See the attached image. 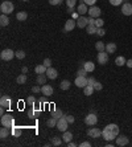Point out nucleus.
I'll return each instance as SVG.
<instances>
[{
    "label": "nucleus",
    "mask_w": 132,
    "mask_h": 147,
    "mask_svg": "<svg viewBox=\"0 0 132 147\" xmlns=\"http://www.w3.org/2000/svg\"><path fill=\"white\" fill-rule=\"evenodd\" d=\"M1 125H3L4 127H8V129H12L15 126V118L9 114H4L1 117Z\"/></svg>",
    "instance_id": "obj_1"
},
{
    "label": "nucleus",
    "mask_w": 132,
    "mask_h": 147,
    "mask_svg": "<svg viewBox=\"0 0 132 147\" xmlns=\"http://www.w3.org/2000/svg\"><path fill=\"white\" fill-rule=\"evenodd\" d=\"M13 9H15V7H13V4L11 1H3L1 5H0V11L4 15H11L12 12H13Z\"/></svg>",
    "instance_id": "obj_2"
},
{
    "label": "nucleus",
    "mask_w": 132,
    "mask_h": 147,
    "mask_svg": "<svg viewBox=\"0 0 132 147\" xmlns=\"http://www.w3.org/2000/svg\"><path fill=\"white\" fill-rule=\"evenodd\" d=\"M0 57H1V60H4V61H11L13 57H16V52H13L12 49H4V50H1Z\"/></svg>",
    "instance_id": "obj_3"
},
{
    "label": "nucleus",
    "mask_w": 132,
    "mask_h": 147,
    "mask_svg": "<svg viewBox=\"0 0 132 147\" xmlns=\"http://www.w3.org/2000/svg\"><path fill=\"white\" fill-rule=\"evenodd\" d=\"M85 123L87 126H95V125L98 123V117L95 113H90V114H87L85 117Z\"/></svg>",
    "instance_id": "obj_4"
},
{
    "label": "nucleus",
    "mask_w": 132,
    "mask_h": 147,
    "mask_svg": "<svg viewBox=\"0 0 132 147\" xmlns=\"http://www.w3.org/2000/svg\"><path fill=\"white\" fill-rule=\"evenodd\" d=\"M68 126H69V122L66 121V118H65V115L64 117H61L60 119H58V122H57V126L56 127L60 130V131H66L68 130Z\"/></svg>",
    "instance_id": "obj_5"
},
{
    "label": "nucleus",
    "mask_w": 132,
    "mask_h": 147,
    "mask_svg": "<svg viewBox=\"0 0 132 147\" xmlns=\"http://www.w3.org/2000/svg\"><path fill=\"white\" fill-rule=\"evenodd\" d=\"M102 136H103V139L107 140V142H110V140H114L115 138H116V135L114 134L111 130H108L107 127H104L102 130Z\"/></svg>",
    "instance_id": "obj_6"
},
{
    "label": "nucleus",
    "mask_w": 132,
    "mask_h": 147,
    "mask_svg": "<svg viewBox=\"0 0 132 147\" xmlns=\"http://www.w3.org/2000/svg\"><path fill=\"white\" fill-rule=\"evenodd\" d=\"M76 27H77V20H74V19H69V20H66V23H65L64 32H65V33H66V32H72Z\"/></svg>",
    "instance_id": "obj_7"
},
{
    "label": "nucleus",
    "mask_w": 132,
    "mask_h": 147,
    "mask_svg": "<svg viewBox=\"0 0 132 147\" xmlns=\"http://www.w3.org/2000/svg\"><path fill=\"white\" fill-rule=\"evenodd\" d=\"M97 60H98V62L100 64V65H106V64L108 62V53H107L106 50H103V52H99Z\"/></svg>",
    "instance_id": "obj_8"
},
{
    "label": "nucleus",
    "mask_w": 132,
    "mask_h": 147,
    "mask_svg": "<svg viewBox=\"0 0 132 147\" xmlns=\"http://www.w3.org/2000/svg\"><path fill=\"white\" fill-rule=\"evenodd\" d=\"M115 143H116V146H127V144L129 143V139L128 136L125 135H118L116 138H115Z\"/></svg>",
    "instance_id": "obj_9"
},
{
    "label": "nucleus",
    "mask_w": 132,
    "mask_h": 147,
    "mask_svg": "<svg viewBox=\"0 0 132 147\" xmlns=\"http://www.w3.org/2000/svg\"><path fill=\"white\" fill-rule=\"evenodd\" d=\"M87 13H89L91 17L98 19L99 16H100V13H102V11H100V8H99V7H97V5H93V7L89 8V12H87Z\"/></svg>",
    "instance_id": "obj_10"
},
{
    "label": "nucleus",
    "mask_w": 132,
    "mask_h": 147,
    "mask_svg": "<svg viewBox=\"0 0 132 147\" xmlns=\"http://www.w3.org/2000/svg\"><path fill=\"white\" fill-rule=\"evenodd\" d=\"M74 84H76L77 88H85V86H87V78H86V76H78V77L76 78Z\"/></svg>",
    "instance_id": "obj_11"
},
{
    "label": "nucleus",
    "mask_w": 132,
    "mask_h": 147,
    "mask_svg": "<svg viewBox=\"0 0 132 147\" xmlns=\"http://www.w3.org/2000/svg\"><path fill=\"white\" fill-rule=\"evenodd\" d=\"M87 135L91 138H99V136H102V130L97 127H91L87 130Z\"/></svg>",
    "instance_id": "obj_12"
},
{
    "label": "nucleus",
    "mask_w": 132,
    "mask_h": 147,
    "mask_svg": "<svg viewBox=\"0 0 132 147\" xmlns=\"http://www.w3.org/2000/svg\"><path fill=\"white\" fill-rule=\"evenodd\" d=\"M87 25H89V19L87 17H85V16H79L78 19H77V27L78 28H86Z\"/></svg>",
    "instance_id": "obj_13"
},
{
    "label": "nucleus",
    "mask_w": 132,
    "mask_h": 147,
    "mask_svg": "<svg viewBox=\"0 0 132 147\" xmlns=\"http://www.w3.org/2000/svg\"><path fill=\"white\" fill-rule=\"evenodd\" d=\"M121 13L124 16H131L132 15V4L131 3H124L121 7Z\"/></svg>",
    "instance_id": "obj_14"
},
{
    "label": "nucleus",
    "mask_w": 132,
    "mask_h": 147,
    "mask_svg": "<svg viewBox=\"0 0 132 147\" xmlns=\"http://www.w3.org/2000/svg\"><path fill=\"white\" fill-rule=\"evenodd\" d=\"M77 12H78L81 16H85L89 12V8H87V4L86 3H79L78 7H77Z\"/></svg>",
    "instance_id": "obj_15"
},
{
    "label": "nucleus",
    "mask_w": 132,
    "mask_h": 147,
    "mask_svg": "<svg viewBox=\"0 0 132 147\" xmlns=\"http://www.w3.org/2000/svg\"><path fill=\"white\" fill-rule=\"evenodd\" d=\"M45 74L48 76V78H50V80H56L57 76H58V72H57L56 69H53L52 66H50V68L46 69V73Z\"/></svg>",
    "instance_id": "obj_16"
},
{
    "label": "nucleus",
    "mask_w": 132,
    "mask_h": 147,
    "mask_svg": "<svg viewBox=\"0 0 132 147\" xmlns=\"http://www.w3.org/2000/svg\"><path fill=\"white\" fill-rule=\"evenodd\" d=\"M53 88L50 85H44V86H41V93L44 94V96H46V97H49V96H52L53 94Z\"/></svg>",
    "instance_id": "obj_17"
},
{
    "label": "nucleus",
    "mask_w": 132,
    "mask_h": 147,
    "mask_svg": "<svg viewBox=\"0 0 132 147\" xmlns=\"http://www.w3.org/2000/svg\"><path fill=\"white\" fill-rule=\"evenodd\" d=\"M0 106L9 107V106H11V98L8 97V96H3V97L0 98Z\"/></svg>",
    "instance_id": "obj_18"
},
{
    "label": "nucleus",
    "mask_w": 132,
    "mask_h": 147,
    "mask_svg": "<svg viewBox=\"0 0 132 147\" xmlns=\"http://www.w3.org/2000/svg\"><path fill=\"white\" fill-rule=\"evenodd\" d=\"M83 68L87 70V73H91V72H94L95 70V64L93 61H86L83 64Z\"/></svg>",
    "instance_id": "obj_19"
},
{
    "label": "nucleus",
    "mask_w": 132,
    "mask_h": 147,
    "mask_svg": "<svg viewBox=\"0 0 132 147\" xmlns=\"http://www.w3.org/2000/svg\"><path fill=\"white\" fill-rule=\"evenodd\" d=\"M50 143L53 144V146H62V143H64V139L62 138H60V136H53V138H50Z\"/></svg>",
    "instance_id": "obj_20"
},
{
    "label": "nucleus",
    "mask_w": 132,
    "mask_h": 147,
    "mask_svg": "<svg viewBox=\"0 0 132 147\" xmlns=\"http://www.w3.org/2000/svg\"><path fill=\"white\" fill-rule=\"evenodd\" d=\"M116 44L115 43H108V44H106V52H107V53H115V52H116Z\"/></svg>",
    "instance_id": "obj_21"
},
{
    "label": "nucleus",
    "mask_w": 132,
    "mask_h": 147,
    "mask_svg": "<svg viewBox=\"0 0 132 147\" xmlns=\"http://www.w3.org/2000/svg\"><path fill=\"white\" fill-rule=\"evenodd\" d=\"M106 127L108 129V130H111V131H112L116 136L119 135V126H118V125H115V123H110V125H107Z\"/></svg>",
    "instance_id": "obj_22"
},
{
    "label": "nucleus",
    "mask_w": 132,
    "mask_h": 147,
    "mask_svg": "<svg viewBox=\"0 0 132 147\" xmlns=\"http://www.w3.org/2000/svg\"><path fill=\"white\" fill-rule=\"evenodd\" d=\"M62 139H64V142L65 143H69V142H72V139H73V134L70 131H64V135H62Z\"/></svg>",
    "instance_id": "obj_23"
},
{
    "label": "nucleus",
    "mask_w": 132,
    "mask_h": 147,
    "mask_svg": "<svg viewBox=\"0 0 132 147\" xmlns=\"http://www.w3.org/2000/svg\"><path fill=\"white\" fill-rule=\"evenodd\" d=\"M46 68L44 64H41V65H37L36 68H34V72H36V74H44V73H46Z\"/></svg>",
    "instance_id": "obj_24"
},
{
    "label": "nucleus",
    "mask_w": 132,
    "mask_h": 147,
    "mask_svg": "<svg viewBox=\"0 0 132 147\" xmlns=\"http://www.w3.org/2000/svg\"><path fill=\"white\" fill-rule=\"evenodd\" d=\"M8 24H9L8 15H4V13H1V16H0V25H1V27H7Z\"/></svg>",
    "instance_id": "obj_25"
},
{
    "label": "nucleus",
    "mask_w": 132,
    "mask_h": 147,
    "mask_svg": "<svg viewBox=\"0 0 132 147\" xmlns=\"http://www.w3.org/2000/svg\"><path fill=\"white\" fill-rule=\"evenodd\" d=\"M46 78H48V76H46L45 73L44 74H37V84L38 85H45Z\"/></svg>",
    "instance_id": "obj_26"
},
{
    "label": "nucleus",
    "mask_w": 132,
    "mask_h": 147,
    "mask_svg": "<svg viewBox=\"0 0 132 147\" xmlns=\"http://www.w3.org/2000/svg\"><path fill=\"white\" fill-rule=\"evenodd\" d=\"M94 86L91 85H87L83 88V93H85V96H93V93H94Z\"/></svg>",
    "instance_id": "obj_27"
},
{
    "label": "nucleus",
    "mask_w": 132,
    "mask_h": 147,
    "mask_svg": "<svg viewBox=\"0 0 132 147\" xmlns=\"http://www.w3.org/2000/svg\"><path fill=\"white\" fill-rule=\"evenodd\" d=\"M70 81H68V80H64V81H61V84H60V89L61 90H69L70 89Z\"/></svg>",
    "instance_id": "obj_28"
},
{
    "label": "nucleus",
    "mask_w": 132,
    "mask_h": 147,
    "mask_svg": "<svg viewBox=\"0 0 132 147\" xmlns=\"http://www.w3.org/2000/svg\"><path fill=\"white\" fill-rule=\"evenodd\" d=\"M125 62H127V60H125L123 56H118L116 58H115V64H116L118 66H123L125 65Z\"/></svg>",
    "instance_id": "obj_29"
},
{
    "label": "nucleus",
    "mask_w": 132,
    "mask_h": 147,
    "mask_svg": "<svg viewBox=\"0 0 132 147\" xmlns=\"http://www.w3.org/2000/svg\"><path fill=\"white\" fill-rule=\"evenodd\" d=\"M26 17H28V13H26L25 11H21V12H19V13L16 15V19L19 20V21H25Z\"/></svg>",
    "instance_id": "obj_30"
},
{
    "label": "nucleus",
    "mask_w": 132,
    "mask_h": 147,
    "mask_svg": "<svg viewBox=\"0 0 132 147\" xmlns=\"http://www.w3.org/2000/svg\"><path fill=\"white\" fill-rule=\"evenodd\" d=\"M97 29H98V28H97V25H87L86 27V31H87V33H89V35H97Z\"/></svg>",
    "instance_id": "obj_31"
},
{
    "label": "nucleus",
    "mask_w": 132,
    "mask_h": 147,
    "mask_svg": "<svg viewBox=\"0 0 132 147\" xmlns=\"http://www.w3.org/2000/svg\"><path fill=\"white\" fill-rule=\"evenodd\" d=\"M52 117L57 118V119H60L61 117H64V113H62V110H60V109H56V110H53L52 111Z\"/></svg>",
    "instance_id": "obj_32"
},
{
    "label": "nucleus",
    "mask_w": 132,
    "mask_h": 147,
    "mask_svg": "<svg viewBox=\"0 0 132 147\" xmlns=\"http://www.w3.org/2000/svg\"><path fill=\"white\" fill-rule=\"evenodd\" d=\"M8 134H9V131H8V127H1V130H0V138L1 139H5V138H8Z\"/></svg>",
    "instance_id": "obj_33"
},
{
    "label": "nucleus",
    "mask_w": 132,
    "mask_h": 147,
    "mask_svg": "<svg viewBox=\"0 0 132 147\" xmlns=\"http://www.w3.org/2000/svg\"><path fill=\"white\" fill-rule=\"evenodd\" d=\"M16 82H17L19 85H23V84H25V82H26V76H25V74H20L19 77L16 78Z\"/></svg>",
    "instance_id": "obj_34"
},
{
    "label": "nucleus",
    "mask_w": 132,
    "mask_h": 147,
    "mask_svg": "<svg viewBox=\"0 0 132 147\" xmlns=\"http://www.w3.org/2000/svg\"><path fill=\"white\" fill-rule=\"evenodd\" d=\"M95 49L98 50V52H103V50H106V44H103L102 41H98V43L95 44Z\"/></svg>",
    "instance_id": "obj_35"
},
{
    "label": "nucleus",
    "mask_w": 132,
    "mask_h": 147,
    "mask_svg": "<svg viewBox=\"0 0 132 147\" xmlns=\"http://www.w3.org/2000/svg\"><path fill=\"white\" fill-rule=\"evenodd\" d=\"M57 122H58V119H57V118H54V117H52L50 119H48L46 125H48L49 127H54V126H57Z\"/></svg>",
    "instance_id": "obj_36"
},
{
    "label": "nucleus",
    "mask_w": 132,
    "mask_h": 147,
    "mask_svg": "<svg viewBox=\"0 0 132 147\" xmlns=\"http://www.w3.org/2000/svg\"><path fill=\"white\" fill-rule=\"evenodd\" d=\"M12 134H13L15 136H20V135H21V129H20V127H15V126H13V127H12Z\"/></svg>",
    "instance_id": "obj_37"
},
{
    "label": "nucleus",
    "mask_w": 132,
    "mask_h": 147,
    "mask_svg": "<svg viewBox=\"0 0 132 147\" xmlns=\"http://www.w3.org/2000/svg\"><path fill=\"white\" fill-rule=\"evenodd\" d=\"M16 57L19 58V60L25 58V52H24V50H17V52H16Z\"/></svg>",
    "instance_id": "obj_38"
},
{
    "label": "nucleus",
    "mask_w": 132,
    "mask_h": 147,
    "mask_svg": "<svg viewBox=\"0 0 132 147\" xmlns=\"http://www.w3.org/2000/svg\"><path fill=\"white\" fill-rule=\"evenodd\" d=\"M77 4V0H66V5L68 8H74Z\"/></svg>",
    "instance_id": "obj_39"
},
{
    "label": "nucleus",
    "mask_w": 132,
    "mask_h": 147,
    "mask_svg": "<svg viewBox=\"0 0 132 147\" xmlns=\"http://www.w3.org/2000/svg\"><path fill=\"white\" fill-rule=\"evenodd\" d=\"M103 24H104V21H103V19H95V25H97V28H102Z\"/></svg>",
    "instance_id": "obj_40"
},
{
    "label": "nucleus",
    "mask_w": 132,
    "mask_h": 147,
    "mask_svg": "<svg viewBox=\"0 0 132 147\" xmlns=\"http://www.w3.org/2000/svg\"><path fill=\"white\" fill-rule=\"evenodd\" d=\"M26 102H28V103H29L30 106H33V105L36 103V98H34L33 96H29V97L26 98Z\"/></svg>",
    "instance_id": "obj_41"
},
{
    "label": "nucleus",
    "mask_w": 132,
    "mask_h": 147,
    "mask_svg": "<svg viewBox=\"0 0 132 147\" xmlns=\"http://www.w3.org/2000/svg\"><path fill=\"white\" fill-rule=\"evenodd\" d=\"M121 3H123V0H110V4H111V5H115V7H116V5H120Z\"/></svg>",
    "instance_id": "obj_42"
},
{
    "label": "nucleus",
    "mask_w": 132,
    "mask_h": 147,
    "mask_svg": "<svg viewBox=\"0 0 132 147\" xmlns=\"http://www.w3.org/2000/svg\"><path fill=\"white\" fill-rule=\"evenodd\" d=\"M95 82H97V80H95L94 77H90V78H87V85H91V86H94V85H95Z\"/></svg>",
    "instance_id": "obj_43"
},
{
    "label": "nucleus",
    "mask_w": 132,
    "mask_h": 147,
    "mask_svg": "<svg viewBox=\"0 0 132 147\" xmlns=\"http://www.w3.org/2000/svg\"><path fill=\"white\" fill-rule=\"evenodd\" d=\"M97 35L98 36H104L106 35V31H104V28H98V29H97Z\"/></svg>",
    "instance_id": "obj_44"
},
{
    "label": "nucleus",
    "mask_w": 132,
    "mask_h": 147,
    "mask_svg": "<svg viewBox=\"0 0 132 147\" xmlns=\"http://www.w3.org/2000/svg\"><path fill=\"white\" fill-rule=\"evenodd\" d=\"M42 64H44V65H45L46 68H50V66H52V60H50V58H45Z\"/></svg>",
    "instance_id": "obj_45"
},
{
    "label": "nucleus",
    "mask_w": 132,
    "mask_h": 147,
    "mask_svg": "<svg viewBox=\"0 0 132 147\" xmlns=\"http://www.w3.org/2000/svg\"><path fill=\"white\" fill-rule=\"evenodd\" d=\"M94 89H95V90H102V89H103V85L100 84V82L97 81V82H95V85H94Z\"/></svg>",
    "instance_id": "obj_46"
},
{
    "label": "nucleus",
    "mask_w": 132,
    "mask_h": 147,
    "mask_svg": "<svg viewBox=\"0 0 132 147\" xmlns=\"http://www.w3.org/2000/svg\"><path fill=\"white\" fill-rule=\"evenodd\" d=\"M86 73H87V70L85 69V68H82V69H78V72H77V74H78V76H86Z\"/></svg>",
    "instance_id": "obj_47"
},
{
    "label": "nucleus",
    "mask_w": 132,
    "mask_h": 147,
    "mask_svg": "<svg viewBox=\"0 0 132 147\" xmlns=\"http://www.w3.org/2000/svg\"><path fill=\"white\" fill-rule=\"evenodd\" d=\"M61 1H62V0H49V4L50 5H60Z\"/></svg>",
    "instance_id": "obj_48"
},
{
    "label": "nucleus",
    "mask_w": 132,
    "mask_h": 147,
    "mask_svg": "<svg viewBox=\"0 0 132 147\" xmlns=\"http://www.w3.org/2000/svg\"><path fill=\"white\" fill-rule=\"evenodd\" d=\"M83 3H86L87 5H90V7H93L95 3H97V0H83Z\"/></svg>",
    "instance_id": "obj_49"
},
{
    "label": "nucleus",
    "mask_w": 132,
    "mask_h": 147,
    "mask_svg": "<svg viewBox=\"0 0 132 147\" xmlns=\"http://www.w3.org/2000/svg\"><path fill=\"white\" fill-rule=\"evenodd\" d=\"M32 92H33V93H40V92H41V88H40L38 85H36V86L32 88Z\"/></svg>",
    "instance_id": "obj_50"
},
{
    "label": "nucleus",
    "mask_w": 132,
    "mask_h": 147,
    "mask_svg": "<svg viewBox=\"0 0 132 147\" xmlns=\"http://www.w3.org/2000/svg\"><path fill=\"white\" fill-rule=\"evenodd\" d=\"M65 118H66V121H68L69 123H73V122H74V117L73 115H65Z\"/></svg>",
    "instance_id": "obj_51"
},
{
    "label": "nucleus",
    "mask_w": 132,
    "mask_h": 147,
    "mask_svg": "<svg viewBox=\"0 0 132 147\" xmlns=\"http://www.w3.org/2000/svg\"><path fill=\"white\" fill-rule=\"evenodd\" d=\"M95 24V17H89V25H94Z\"/></svg>",
    "instance_id": "obj_52"
},
{
    "label": "nucleus",
    "mask_w": 132,
    "mask_h": 147,
    "mask_svg": "<svg viewBox=\"0 0 132 147\" xmlns=\"http://www.w3.org/2000/svg\"><path fill=\"white\" fill-rule=\"evenodd\" d=\"M79 146H81V147H90L91 143H90V142H82V143L79 144Z\"/></svg>",
    "instance_id": "obj_53"
},
{
    "label": "nucleus",
    "mask_w": 132,
    "mask_h": 147,
    "mask_svg": "<svg viewBox=\"0 0 132 147\" xmlns=\"http://www.w3.org/2000/svg\"><path fill=\"white\" fill-rule=\"evenodd\" d=\"M38 102H41V103H46V102H48V100H46V96H45V97H42V98H40V101H38Z\"/></svg>",
    "instance_id": "obj_54"
},
{
    "label": "nucleus",
    "mask_w": 132,
    "mask_h": 147,
    "mask_svg": "<svg viewBox=\"0 0 132 147\" xmlns=\"http://www.w3.org/2000/svg\"><path fill=\"white\" fill-rule=\"evenodd\" d=\"M21 73H23V74L28 73V68H26V66H23V68H21Z\"/></svg>",
    "instance_id": "obj_55"
},
{
    "label": "nucleus",
    "mask_w": 132,
    "mask_h": 147,
    "mask_svg": "<svg viewBox=\"0 0 132 147\" xmlns=\"http://www.w3.org/2000/svg\"><path fill=\"white\" fill-rule=\"evenodd\" d=\"M125 65L128 66V68H132V60H127V62H125Z\"/></svg>",
    "instance_id": "obj_56"
},
{
    "label": "nucleus",
    "mask_w": 132,
    "mask_h": 147,
    "mask_svg": "<svg viewBox=\"0 0 132 147\" xmlns=\"http://www.w3.org/2000/svg\"><path fill=\"white\" fill-rule=\"evenodd\" d=\"M66 12H68V13H74V8H68V9H66Z\"/></svg>",
    "instance_id": "obj_57"
},
{
    "label": "nucleus",
    "mask_w": 132,
    "mask_h": 147,
    "mask_svg": "<svg viewBox=\"0 0 132 147\" xmlns=\"http://www.w3.org/2000/svg\"><path fill=\"white\" fill-rule=\"evenodd\" d=\"M68 146H69V147H76L77 144H76V143H73V142H69V143H68Z\"/></svg>",
    "instance_id": "obj_58"
},
{
    "label": "nucleus",
    "mask_w": 132,
    "mask_h": 147,
    "mask_svg": "<svg viewBox=\"0 0 132 147\" xmlns=\"http://www.w3.org/2000/svg\"><path fill=\"white\" fill-rule=\"evenodd\" d=\"M0 114H1V115H4V107H3V106H1V109H0Z\"/></svg>",
    "instance_id": "obj_59"
},
{
    "label": "nucleus",
    "mask_w": 132,
    "mask_h": 147,
    "mask_svg": "<svg viewBox=\"0 0 132 147\" xmlns=\"http://www.w3.org/2000/svg\"><path fill=\"white\" fill-rule=\"evenodd\" d=\"M23 1H28V0H23Z\"/></svg>",
    "instance_id": "obj_60"
}]
</instances>
